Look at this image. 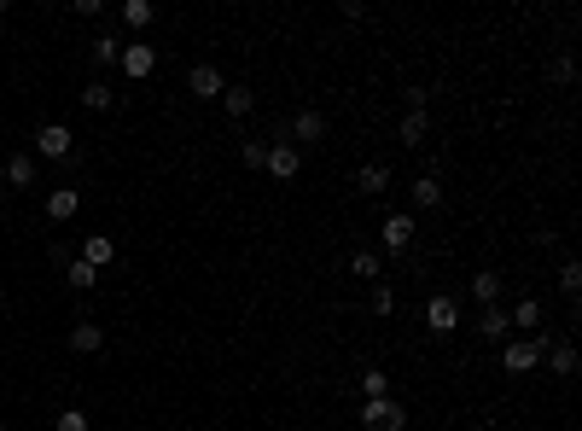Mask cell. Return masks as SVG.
I'll return each mask as SVG.
<instances>
[{"instance_id": "obj_17", "label": "cell", "mask_w": 582, "mask_h": 431, "mask_svg": "<svg viewBox=\"0 0 582 431\" xmlns=\"http://www.w3.org/2000/svg\"><path fill=\"white\" fill-rule=\"evenodd\" d=\"M111 256H117V245H111V233H88V239H82V263H88V268H105Z\"/></svg>"}, {"instance_id": "obj_7", "label": "cell", "mask_w": 582, "mask_h": 431, "mask_svg": "<svg viewBox=\"0 0 582 431\" xmlns=\"http://www.w3.org/2000/svg\"><path fill=\"white\" fill-rule=\"evenodd\" d=\"M268 175H274V181H291L297 175V169H303V152H297V146L291 140H268Z\"/></svg>"}, {"instance_id": "obj_12", "label": "cell", "mask_w": 582, "mask_h": 431, "mask_svg": "<svg viewBox=\"0 0 582 431\" xmlns=\"http://www.w3.org/2000/svg\"><path fill=\"white\" fill-rule=\"evenodd\" d=\"M350 274H355V280H373V286H379V280H385V256H379L373 245H362V251L350 256Z\"/></svg>"}, {"instance_id": "obj_31", "label": "cell", "mask_w": 582, "mask_h": 431, "mask_svg": "<svg viewBox=\"0 0 582 431\" xmlns=\"http://www.w3.org/2000/svg\"><path fill=\"white\" fill-rule=\"evenodd\" d=\"M65 274H70V286H76V292H88L94 280H99V268H88V263H82V256H76V263H70Z\"/></svg>"}, {"instance_id": "obj_20", "label": "cell", "mask_w": 582, "mask_h": 431, "mask_svg": "<svg viewBox=\"0 0 582 431\" xmlns=\"http://www.w3.org/2000/svg\"><path fill=\"white\" fill-rule=\"evenodd\" d=\"M6 187H35V157L30 152H12L6 157Z\"/></svg>"}, {"instance_id": "obj_23", "label": "cell", "mask_w": 582, "mask_h": 431, "mask_svg": "<svg viewBox=\"0 0 582 431\" xmlns=\"http://www.w3.org/2000/svg\"><path fill=\"white\" fill-rule=\"evenodd\" d=\"M506 321H513V327H524L530 338H536V332H542V303H536V298H524L518 310H506Z\"/></svg>"}, {"instance_id": "obj_33", "label": "cell", "mask_w": 582, "mask_h": 431, "mask_svg": "<svg viewBox=\"0 0 582 431\" xmlns=\"http://www.w3.org/2000/svg\"><path fill=\"white\" fill-rule=\"evenodd\" d=\"M425 100H431V94L419 88V82H407V88H402V111H425Z\"/></svg>"}, {"instance_id": "obj_28", "label": "cell", "mask_w": 582, "mask_h": 431, "mask_svg": "<svg viewBox=\"0 0 582 431\" xmlns=\"http://www.w3.org/2000/svg\"><path fill=\"white\" fill-rule=\"evenodd\" d=\"M560 292H565L571 303L582 298V268H577V263H565V268H560Z\"/></svg>"}, {"instance_id": "obj_30", "label": "cell", "mask_w": 582, "mask_h": 431, "mask_svg": "<svg viewBox=\"0 0 582 431\" xmlns=\"http://www.w3.org/2000/svg\"><path fill=\"white\" fill-rule=\"evenodd\" d=\"M53 431H94V420H88L82 409H65V414L53 420Z\"/></svg>"}, {"instance_id": "obj_32", "label": "cell", "mask_w": 582, "mask_h": 431, "mask_svg": "<svg viewBox=\"0 0 582 431\" xmlns=\"http://www.w3.org/2000/svg\"><path fill=\"white\" fill-rule=\"evenodd\" d=\"M239 157H245V169H263V164H268V140H245Z\"/></svg>"}, {"instance_id": "obj_11", "label": "cell", "mask_w": 582, "mask_h": 431, "mask_svg": "<svg viewBox=\"0 0 582 431\" xmlns=\"http://www.w3.org/2000/svg\"><path fill=\"white\" fill-rule=\"evenodd\" d=\"M506 332H513V321H506V310H501V303H489V310L478 315V338H489V344H506Z\"/></svg>"}, {"instance_id": "obj_9", "label": "cell", "mask_w": 582, "mask_h": 431, "mask_svg": "<svg viewBox=\"0 0 582 431\" xmlns=\"http://www.w3.org/2000/svg\"><path fill=\"white\" fill-rule=\"evenodd\" d=\"M221 88H228V82H221L216 65H193L187 70V94L193 100H221Z\"/></svg>"}, {"instance_id": "obj_2", "label": "cell", "mask_w": 582, "mask_h": 431, "mask_svg": "<svg viewBox=\"0 0 582 431\" xmlns=\"http://www.w3.org/2000/svg\"><path fill=\"white\" fill-rule=\"evenodd\" d=\"M414 233H419V221L407 216V211L385 216V228H379V256H402L407 245H414Z\"/></svg>"}, {"instance_id": "obj_18", "label": "cell", "mask_w": 582, "mask_h": 431, "mask_svg": "<svg viewBox=\"0 0 582 431\" xmlns=\"http://www.w3.org/2000/svg\"><path fill=\"white\" fill-rule=\"evenodd\" d=\"M99 344H105V327H94V321H76V327H70V350H76V355H94Z\"/></svg>"}, {"instance_id": "obj_8", "label": "cell", "mask_w": 582, "mask_h": 431, "mask_svg": "<svg viewBox=\"0 0 582 431\" xmlns=\"http://www.w3.org/2000/svg\"><path fill=\"white\" fill-rule=\"evenodd\" d=\"M117 65H122V76H129V82H146V76L157 70V47H140V41H129V47H122V58H117Z\"/></svg>"}, {"instance_id": "obj_5", "label": "cell", "mask_w": 582, "mask_h": 431, "mask_svg": "<svg viewBox=\"0 0 582 431\" xmlns=\"http://www.w3.org/2000/svg\"><path fill=\"white\" fill-rule=\"evenodd\" d=\"M425 327L437 332V338H449V332L461 327V298H449V292H437V298H425Z\"/></svg>"}, {"instance_id": "obj_24", "label": "cell", "mask_w": 582, "mask_h": 431, "mask_svg": "<svg viewBox=\"0 0 582 431\" xmlns=\"http://www.w3.org/2000/svg\"><path fill=\"white\" fill-rule=\"evenodd\" d=\"M88 53H94V65H117V58H122V41H117V35H94Z\"/></svg>"}, {"instance_id": "obj_25", "label": "cell", "mask_w": 582, "mask_h": 431, "mask_svg": "<svg viewBox=\"0 0 582 431\" xmlns=\"http://www.w3.org/2000/svg\"><path fill=\"white\" fill-rule=\"evenodd\" d=\"M367 397H390V373H379V367H362V402Z\"/></svg>"}, {"instance_id": "obj_15", "label": "cell", "mask_w": 582, "mask_h": 431, "mask_svg": "<svg viewBox=\"0 0 582 431\" xmlns=\"http://www.w3.org/2000/svg\"><path fill=\"white\" fill-rule=\"evenodd\" d=\"M407 199H414V211H437V204H443V181L437 175H419L414 187H407Z\"/></svg>"}, {"instance_id": "obj_19", "label": "cell", "mask_w": 582, "mask_h": 431, "mask_svg": "<svg viewBox=\"0 0 582 431\" xmlns=\"http://www.w3.org/2000/svg\"><path fill=\"white\" fill-rule=\"evenodd\" d=\"M355 187H362L367 199H373V193H385L390 187V164H362V169H355Z\"/></svg>"}, {"instance_id": "obj_13", "label": "cell", "mask_w": 582, "mask_h": 431, "mask_svg": "<svg viewBox=\"0 0 582 431\" xmlns=\"http://www.w3.org/2000/svg\"><path fill=\"white\" fill-rule=\"evenodd\" d=\"M221 111H228L233 122H245V117H251V111H256V94L233 82V88H221Z\"/></svg>"}, {"instance_id": "obj_34", "label": "cell", "mask_w": 582, "mask_h": 431, "mask_svg": "<svg viewBox=\"0 0 582 431\" xmlns=\"http://www.w3.org/2000/svg\"><path fill=\"white\" fill-rule=\"evenodd\" d=\"M0 431H6V414H0Z\"/></svg>"}, {"instance_id": "obj_4", "label": "cell", "mask_w": 582, "mask_h": 431, "mask_svg": "<svg viewBox=\"0 0 582 431\" xmlns=\"http://www.w3.org/2000/svg\"><path fill=\"white\" fill-rule=\"evenodd\" d=\"M501 367L506 373H536L542 367V344L536 338H506L501 344Z\"/></svg>"}, {"instance_id": "obj_21", "label": "cell", "mask_w": 582, "mask_h": 431, "mask_svg": "<svg viewBox=\"0 0 582 431\" xmlns=\"http://www.w3.org/2000/svg\"><path fill=\"white\" fill-rule=\"evenodd\" d=\"M472 298L484 303V310H489V303H501V274H495V268H478V274H472Z\"/></svg>"}, {"instance_id": "obj_3", "label": "cell", "mask_w": 582, "mask_h": 431, "mask_svg": "<svg viewBox=\"0 0 582 431\" xmlns=\"http://www.w3.org/2000/svg\"><path fill=\"white\" fill-rule=\"evenodd\" d=\"M35 152L53 157V164H65V157L76 152V134H70L65 122H41V129H35Z\"/></svg>"}, {"instance_id": "obj_1", "label": "cell", "mask_w": 582, "mask_h": 431, "mask_svg": "<svg viewBox=\"0 0 582 431\" xmlns=\"http://www.w3.org/2000/svg\"><path fill=\"white\" fill-rule=\"evenodd\" d=\"M362 426L367 431H407V409L396 397H367L362 402Z\"/></svg>"}, {"instance_id": "obj_16", "label": "cell", "mask_w": 582, "mask_h": 431, "mask_svg": "<svg viewBox=\"0 0 582 431\" xmlns=\"http://www.w3.org/2000/svg\"><path fill=\"white\" fill-rule=\"evenodd\" d=\"M425 134H431V117H425V111H402L396 140H402V146H425Z\"/></svg>"}, {"instance_id": "obj_22", "label": "cell", "mask_w": 582, "mask_h": 431, "mask_svg": "<svg viewBox=\"0 0 582 431\" xmlns=\"http://www.w3.org/2000/svg\"><path fill=\"white\" fill-rule=\"evenodd\" d=\"M122 23H129V30H152L157 6H152V0H122Z\"/></svg>"}, {"instance_id": "obj_26", "label": "cell", "mask_w": 582, "mask_h": 431, "mask_svg": "<svg viewBox=\"0 0 582 431\" xmlns=\"http://www.w3.org/2000/svg\"><path fill=\"white\" fill-rule=\"evenodd\" d=\"M548 76H553V82H560V88H571V82H577V58H571V53H553V65H548Z\"/></svg>"}, {"instance_id": "obj_27", "label": "cell", "mask_w": 582, "mask_h": 431, "mask_svg": "<svg viewBox=\"0 0 582 431\" xmlns=\"http://www.w3.org/2000/svg\"><path fill=\"white\" fill-rule=\"evenodd\" d=\"M111 100H117V94H111L105 82H88V88H82V105L88 111H111Z\"/></svg>"}, {"instance_id": "obj_14", "label": "cell", "mask_w": 582, "mask_h": 431, "mask_svg": "<svg viewBox=\"0 0 582 431\" xmlns=\"http://www.w3.org/2000/svg\"><path fill=\"white\" fill-rule=\"evenodd\" d=\"M76 211H82V193L76 187H53V193H47V216H53V221H70Z\"/></svg>"}, {"instance_id": "obj_6", "label": "cell", "mask_w": 582, "mask_h": 431, "mask_svg": "<svg viewBox=\"0 0 582 431\" xmlns=\"http://www.w3.org/2000/svg\"><path fill=\"white\" fill-rule=\"evenodd\" d=\"M320 134H327V117H320V111H315V105H303V111H297V117H291V129H286V140L297 146V152H303V146H315V140H320Z\"/></svg>"}, {"instance_id": "obj_10", "label": "cell", "mask_w": 582, "mask_h": 431, "mask_svg": "<svg viewBox=\"0 0 582 431\" xmlns=\"http://www.w3.org/2000/svg\"><path fill=\"white\" fill-rule=\"evenodd\" d=\"M542 362L553 367V379H571L577 373V344L560 338V344H542Z\"/></svg>"}, {"instance_id": "obj_29", "label": "cell", "mask_w": 582, "mask_h": 431, "mask_svg": "<svg viewBox=\"0 0 582 431\" xmlns=\"http://www.w3.org/2000/svg\"><path fill=\"white\" fill-rule=\"evenodd\" d=\"M367 303H373V315H396V286H385V280H379Z\"/></svg>"}]
</instances>
